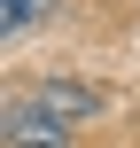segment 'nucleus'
Returning <instances> with one entry per match:
<instances>
[{"mask_svg": "<svg viewBox=\"0 0 140 148\" xmlns=\"http://www.w3.org/2000/svg\"><path fill=\"white\" fill-rule=\"evenodd\" d=\"M8 148H70V133H62V117H47L39 101H16V109H8Z\"/></svg>", "mask_w": 140, "mask_h": 148, "instance_id": "nucleus-1", "label": "nucleus"}, {"mask_svg": "<svg viewBox=\"0 0 140 148\" xmlns=\"http://www.w3.org/2000/svg\"><path fill=\"white\" fill-rule=\"evenodd\" d=\"M31 101H39L47 117H94V109H101V94H94V86H62V78H47Z\"/></svg>", "mask_w": 140, "mask_h": 148, "instance_id": "nucleus-2", "label": "nucleus"}, {"mask_svg": "<svg viewBox=\"0 0 140 148\" xmlns=\"http://www.w3.org/2000/svg\"><path fill=\"white\" fill-rule=\"evenodd\" d=\"M39 8H47V0H0V23H8V31H23Z\"/></svg>", "mask_w": 140, "mask_h": 148, "instance_id": "nucleus-3", "label": "nucleus"}]
</instances>
